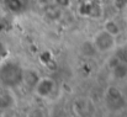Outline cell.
Returning <instances> with one entry per match:
<instances>
[{"label":"cell","instance_id":"obj_1","mask_svg":"<svg viewBox=\"0 0 127 117\" xmlns=\"http://www.w3.org/2000/svg\"><path fill=\"white\" fill-rule=\"evenodd\" d=\"M22 80V69L12 63L6 62L0 67V84L5 88L14 86L16 84H20Z\"/></svg>","mask_w":127,"mask_h":117},{"label":"cell","instance_id":"obj_2","mask_svg":"<svg viewBox=\"0 0 127 117\" xmlns=\"http://www.w3.org/2000/svg\"><path fill=\"white\" fill-rule=\"evenodd\" d=\"M32 89H33L36 97L41 100H47V99H51L56 94L57 83L54 79L49 78V77H42V78H38L37 83L35 84Z\"/></svg>","mask_w":127,"mask_h":117},{"label":"cell","instance_id":"obj_3","mask_svg":"<svg viewBox=\"0 0 127 117\" xmlns=\"http://www.w3.org/2000/svg\"><path fill=\"white\" fill-rule=\"evenodd\" d=\"M93 46L95 47L96 52L99 53H107L110 51H112L116 46V37H114L112 35L107 33L105 30H100L97 31L94 37L91 39Z\"/></svg>","mask_w":127,"mask_h":117},{"label":"cell","instance_id":"obj_4","mask_svg":"<svg viewBox=\"0 0 127 117\" xmlns=\"http://www.w3.org/2000/svg\"><path fill=\"white\" fill-rule=\"evenodd\" d=\"M72 107L73 112L78 117H91L95 111L94 104L85 97H78L77 100H74Z\"/></svg>","mask_w":127,"mask_h":117},{"label":"cell","instance_id":"obj_5","mask_svg":"<svg viewBox=\"0 0 127 117\" xmlns=\"http://www.w3.org/2000/svg\"><path fill=\"white\" fill-rule=\"evenodd\" d=\"M15 100L7 89H0V109H9L14 105Z\"/></svg>","mask_w":127,"mask_h":117},{"label":"cell","instance_id":"obj_6","mask_svg":"<svg viewBox=\"0 0 127 117\" xmlns=\"http://www.w3.org/2000/svg\"><path fill=\"white\" fill-rule=\"evenodd\" d=\"M38 78H40V77L37 75V73H36L35 70H31V69L22 70V80H21V81H24L25 84H27V85L31 86V88L35 86V84L37 83Z\"/></svg>","mask_w":127,"mask_h":117},{"label":"cell","instance_id":"obj_7","mask_svg":"<svg viewBox=\"0 0 127 117\" xmlns=\"http://www.w3.org/2000/svg\"><path fill=\"white\" fill-rule=\"evenodd\" d=\"M102 30H105L107 33L112 35L114 37H117L120 33H121V29L120 26L117 25V22H115L114 20H106L104 22V27Z\"/></svg>","mask_w":127,"mask_h":117},{"label":"cell","instance_id":"obj_8","mask_svg":"<svg viewBox=\"0 0 127 117\" xmlns=\"http://www.w3.org/2000/svg\"><path fill=\"white\" fill-rule=\"evenodd\" d=\"M26 117H47V111L41 106H35L26 112Z\"/></svg>","mask_w":127,"mask_h":117},{"label":"cell","instance_id":"obj_9","mask_svg":"<svg viewBox=\"0 0 127 117\" xmlns=\"http://www.w3.org/2000/svg\"><path fill=\"white\" fill-rule=\"evenodd\" d=\"M4 2H5V6L12 12H19L22 7L21 0H4Z\"/></svg>","mask_w":127,"mask_h":117},{"label":"cell","instance_id":"obj_10","mask_svg":"<svg viewBox=\"0 0 127 117\" xmlns=\"http://www.w3.org/2000/svg\"><path fill=\"white\" fill-rule=\"evenodd\" d=\"M82 53L84 54L85 57H91V56H94L97 52H96L95 47L93 46L91 41H89V42H84L82 44Z\"/></svg>","mask_w":127,"mask_h":117},{"label":"cell","instance_id":"obj_11","mask_svg":"<svg viewBox=\"0 0 127 117\" xmlns=\"http://www.w3.org/2000/svg\"><path fill=\"white\" fill-rule=\"evenodd\" d=\"M52 2L59 9H68L72 5V0H53Z\"/></svg>","mask_w":127,"mask_h":117},{"label":"cell","instance_id":"obj_12","mask_svg":"<svg viewBox=\"0 0 127 117\" xmlns=\"http://www.w3.org/2000/svg\"><path fill=\"white\" fill-rule=\"evenodd\" d=\"M40 5H43V6H47V5H51L53 0H36Z\"/></svg>","mask_w":127,"mask_h":117}]
</instances>
